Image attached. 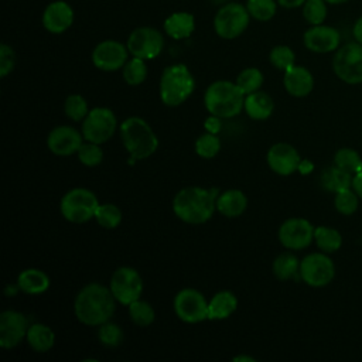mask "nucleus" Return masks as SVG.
Listing matches in <instances>:
<instances>
[{"instance_id":"nucleus-14","label":"nucleus","mask_w":362,"mask_h":362,"mask_svg":"<svg viewBox=\"0 0 362 362\" xmlns=\"http://www.w3.org/2000/svg\"><path fill=\"white\" fill-rule=\"evenodd\" d=\"M314 226L304 218L286 219L277 232L279 242L288 250H301L314 240Z\"/></svg>"},{"instance_id":"nucleus-37","label":"nucleus","mask_w":362,"mask_h":362,"mask_svg":"<svg viewBox=\"0 0 362 362\" xmlns=\"http://www.w3.org/2000/svg\"><path fill=\"white\" fill-rule=\"evenodd\" d=\"M246 8L252 18L257 21H269L276 14L277 3L274 0H247Z\"/></svg>"},{"instance_id":"nucleus-2","label":"nucleus","mask_w":362,"mask_h":362,"mask_svg":"<svg viewBox=\"0 0 362 362\" xmlns=\"http://www.w3.org/2000/svg\"><path fill=\"white\" fill-rule=\"evenodd\" d=\"M218 189L185 187L173 199V211L185 223L199 225L209 221L216 209Z\"/></svg>"},{"instance_id":"nucleus-46","label":"nucleus","mask_w":362,"mask_h":362,"mask_svg":"<svg viewBox=\"0 0 362 362\" xmlns=\"http://www.w3.org/2000/svg\"><path fill=\"white\" fill-rule=\"evenodd\" d=\"M352 189L356 192L359 199H362V170L352 177Z\"/></svg>"},{"instance_id":"nucleus-45","label":"nucleus","mask_w":362,"mask_h":362,"mask_svg":"<svg viewBox=\"0 0 362 362\" xmlns=\"http://www.w3.org/2000/svg\"><path fill=\"white\" fill-rule=\"evenodd\" d=\"M222 117L219 116H215V115H209L205 122H204V127L208 133H212V134H218L222 129V122H221Z\"/></svg>"},{"instance_id":"nucleus-9","label":"nucleus","mask_w":362,"mask_h":362,"mask_svg":"<svg viewBox=\"0 0 362 362\" xmlns=\"http://www.w3.org/2000/svg\"><path fill=\"white\" fill-rule=\"evenodd\" d=\"M335 276V264L324 252L307 255L300 262V279L310 287H325Z\"/></svg>"},{"instance_id":"nucleus-3","label":"nucleus","mask_w":362,"mask_h":362,"mask_svg":"<svg viewBox=\"0 0 362 362\" xmlns=\"http://www.w3.org/2000/svg\"><path fill=\"white\" fill-rule=\"evenodd\" d=\"M245 92L236 82L215 81L212 82L204 95V105L211 115L222 119H230L238 116L245 105Z\"/></svg>"},{"instance_id":"nucleus-49","label":"nucleus","mask_w":362,"mask_h":362,"mask_svg":"<svg viewBox=\"0 0 362 362\" xmlns=\"http://www.w3.org/2000/svg\"><path fill=\"white\" fill-rule=\"evenodd\" d=\"M18 291H21V290H20V286H18L17 283H14V284H7L6 288H4V294H6L7 297H14Z\"/></svg>"},{"instance_id":"nucleus-41","label":"nucleus","mask_w":362,"mask_h":362,"mask_svg":"<svg viewBox=\"0 0 362 362\" xmlns=\"http://www.w3.org/2000/svg\"><path fill=\"white\" fill-rule=\"evenodd\" d=\"M221 150V140L216 134L204 133L195 140V153L202 158H214Z\"/></svg>"},{"instance_id":"nucleus-31","label":"nucleus","mask_w":362,"mask_h":362,"mask_svg":"<svg viewBox=\"0 0 362 362\" xmlns=\"http://www.w3.org/2000/svg\"><path fill=\"white\" fill-rule=\"evenodd\" d=\"M334 165L354 175L362 170V157L351 147H341L334 154Z\"/></svg>"},{"instance_id":"nucleus-24","label":"nucleus","mask_w":362,"mask_h":362,"mask_svg":"<svg viewBox=\"0 0 362 362\" xmlns=\"http://www.w3.org/2000/svg\"><path fill=\"white\" fill-rule=\"evenodd\" d=\"M238 308V298L229 290L218 291L208 301V320L219 321L230 317Z\"/></svg>"},{"instance_id":"nucleus-13","label":"nucleus","mask_w":362,"mask_h":362,"mask_svg":"<svg viewBox=\"0 0 362 362\" xmlns=\"http://www.w3.org/2000/svg\"><path fill=\"white\" fill-rule=\"evenodd\" d=\"M126 45L133 57L153 59L161 54L164 38L161 33L153 27H139L130 33Z\"/></svg>"},{"instance_id":"nucleus-20","label":"nucleus","mask_w":362,"mask_h":362,"mask_svg":"<svg viewBox=\"0 0 362 362\" xmlns=\"http://www.w3.org/2000/svg\"><path fill=\"white\" fill-rule=\"evenodd\" d=\"M41 20L47 31L52 34H61L72 25L74 10L66 1L55 0L45 7Z\"/></svg>"},{"instance_id":"nucleus-23","label":"nucleus","mask_w":362,"mask_h":362,"mask_svg":"<svg viewBox=\"0 0 362 362\" xmlns=\"http://www.w3.org/2000/svg\"><path fill=\"white\" fill-rule=\"evenodd\" d=\"M243 109L250 119L266 120L272 116V113L274 110V102L269 93L256 90V92L246 95Z\"/></svg>"},{"instance_id":"nucleus-10","label":"nucleus","mask_w":362,"mask_h":362,"mask_svg":"<svg viewBox=\"0 0 362 362\" xmlns=\"http://www.w3.org/2000/svg\"><path fill=\"white\" fill-rule=\"evenodd\" d=\"M117 126L116 116L109 107H93L82 120L81 133L86 141L102 144L107 141Z\"/></svg>"},{"instance_id":"nucleus-26","label":"nucleus","mask_w":362,"mask_h":362,"mask_svg":"<svg viewBox=\"0 0 362 362\" xmlns=\"http://www.w3.org/2000/svg\"><path fill=\"white\" fill-rule=\"evenodd\" d=\"M17 284L20 290L30 296H38L48 290L49 277L40 269H25L17 276Z\"/></svg>"},{"instance_id":"nucleus-42","label":"nucleus","mask_w":362,"mask_h":362,"mask_svg":"<svg viewBox=\"0 0 362 362\" xmlns=\"http://www.w3.org/2000/svg\"><path fill=\"white\" fill-rule=\"evenodd\" d=\"M269 61L276 69L286 71L294 65L296 54L288 45H276L269 54Z\"/></svg>"},{"instance_id":"nucleus-33","label":"nucleus","mask_w":362,"mask_h":362,"mask_svg":"<svg viewBox=\"0 0 362 362\" xmlns=\"http://www.w3.org/2000/svg\"><path fill=\"white\" fill-rule=\"evenodd\" d=\"M127 307H129V317L133 324H136L137 327H148L150 324H153L156 318V313H154V308L150 305V303L139 298L132 304H129Z\"/></svg>"},{"instance_id":"nucleus-53","label":"nucleus","mask_w":362,"mask_h":362,"mask_svg":"<svg viewBox=\"0 0 362 362\" xmlns=\"http://www.w3.org/2000/svg\"><path fill=\"white\" fill-rule=\"evenodd\" d=\"M328 4H342V3H346L349 0H325Z\"/></svg>"},{"instance_id":"nucleus-35","label":"nucleus","mask_w":362,"mask_h":362,"mask_svg":"<svg viewBox=\"0 0 362 362\" xmlns=\"http://www.w3.org/2000/svg\"><path fill=\"white\" fill-rule=\"evenodd\" d=\"M334 206L341 215L349 216L356 212L359 206V197L352 189V187L341 189L334 195Z\"/></svg>"},{"instance_id":"nucleus-39","label":"nucleus","mask_w":362,"mask_h":362,"mask_svg":"<svg viewBox=\"0 0 362 362\" xmlns=\"http://www.w3.org/2000/svg\"><path fill=\"white\" fill-rule=\"evenodd\" d=\"M64 112L65 116L69 117L74 122H81L86 117V115L89 113V107H88V102L83 96L81 95H69L65 102H64Z\"/></svg>"},{"instance_id":"nucleus-48","label":"nucleus","mask_w":362,"mask_h":362,"mask_svg":"<svg viewBox=\"0 0 362 362\" xmlns=\"http://www.w3.org/2000/svg\"><path fill=\"white\" fill-rule=\"evenodd\" d=\"M277 3L284 8H297L301 7L305 3V0H277Z\"/></svg>"},{"instance_id":"nucleus-30","label":"nucleus","mask_w":362,"mask_h":362,"mask_svg":"<svg viewBox=\"0 0 362 362\" xmlns=\"http://www.w3.org/2000/svg\"><path fill=\"white\" fill-rule=\"evenodd\" d=\"M314 242L321 252L334 253L341 249L342 236L337 229L321 225L314 229Z\"/></svg>"},{"instance_id":"nucleus-15","label":"nucleus","mask_w":362,"mask_h":362,"mask_svg":"<svg viewBox=\"0 0 362 362\" xmlns=\"http://www.w3.org/2000/svg\"><path fill=\"white\" fill-rule=\"evenodd\" d=\"M129 49L127 45L122 44L116 40H105L99 42L92 51V62L93 65L106 72L117 71L124 66L127 62Z\"/></svg>"},{"instance_id":"nucleus-6","label":"nucleus","mask_w":362,"mask_h":362,"mask_svg":"<svg viewBox=\"0 0 362 362\" xmlns=\"http://www.w3.org/2000/svg\"><path fill=\"white\" fill-rule=\"evenodd\" d=\"M99 206L98 197L88 188H72L64 194L59 202L62 216L72 223H85L95 218Z\"/></svg>"},{"instance_id":"nucleus-18","label":"nucleus","mask_w":362,"mask_h":362,"mask_svg":"<svg viewBox=\"0 0 362 362\" xmlns=\"http://www.w3.org/2000/svg\"><path fill=\"white\" fill-rule=\"evenodd\" d=\"M266 161L273 173L286 177L298 170L301 157L294 146L280 141L267 150Z\"/></svg>"},{"instance_id":"nucleus-50","label":"nucleus","mask_w":362,"mask_h":362,"mask_svg":"<svg viewBox=\"0 0 362 362\" xmlns=\"http://www.w3.org/2000/svg\"><path fill=\"white\" fill-rule=\"evenodd\" d=\"M313 170V164L308 160H301L300 165H298V171L301 174H308Z\"/></svg>"},{"instance_id":"nucleus-28","label":"nucleus","mask_w":362,"mask_h":362,"mask_svg":"<svg viewBox=\"0 0 362 362\" xmlns=\"http://www.w3.org/2000/svg\"><path fill=\"white\" fill-rule=\"evenodd\" d=\"M272 270L276 279L281 281L291 280L297 276L300 277V260L296 255L290 252H283L273 260Z\"/></svg>"},{"instance_id":"nucleus-22","label":"nucleus","mask_w":362,"mask_h":362,"mask_svg":"<svg viewBox=\"0 0 362 362\" xmlns=\"http://www.w3.org/2000/svg\"><path fill=\"white\" fill-rule=\"evenodd\" d=\"M247 208V197L236 188L221 192L216 198V211L226 218H236Z\"/></svg>"},{"instance_id":"nucleus-19","label":"nucleus","mask_w":362,"mask_h":362,"mask_svg":"<svg viewBox=\"0 0 362 362\" xmlns=\"http://www.w3.org/2000/svg\"><path fill=\"white\" fill-rule=\"evenodd\" d=\"M82 143H83L82 133H79L75 127L66 126V124L54 127L47 137V146L49 151L61 157L78 153Z\"/></svg>"},{"instance_id":"nucleus-11","label":"nucleus","mask_w":362,"mask_h":362,"mask_svg":"<svg viewBox=\"0 0 362 362\" xmlns=\"http://www.w3.org/2000/svg\"><path fill=\"white\" fill-rule=\"evenodd\" d=\"M109 288L119 304L129 305L140 298L143 293V280L134 267L122 266L113 272Z\"/></svg>"},{"instance_id":"nucleus-38","label":"nucleus","mask_w":362,"mask_h":362,"mask_svg":"<svg viewBox=\"0 0 362 362\" xmlns=\"http://www.w3.org/2000/svg\"><path fill=\"white\" fill-rule=\"evenodd\" d=\"M98 339L105 346L116 348L123 342L124 334L117 324L106 321L98 328Z\"/></svg>"},{"instance_id":"nucleus-52","label":"nucleus","mask_w":362,"mask_h":362,"mask_svg":"<svg viewBox=\"0 0 362 362\" xmlns=\"http://www.w3.org/2000/svg\"><path fill=\"white\" fill-rule=\"evenodd\" d=\"M212 4H216V6H223L226 3H229V0H209Z\"/></svg>"},{"instance_id":"nucleus-12","label":"nucleus","mask_w":362,"mask_h":362,"mask_svg":"<svg viewBox=\"0 0 362 362\" xmlns=\"http://www.w3.org/2000/svg\"><path fill=\"white\" fill-rule=\"evenodd\" d=\"M175 315L188 324L208 320V300L195 288H182L174 297Z\"/></svg>"},{"instance_id":"nucleus-4","label":"nucleus","mask_w":362,"mask_h":362,"mask_svg":"<svg viewBox=\"0 0 362 362\" xmlns=\"http://www.w3.org/2000/svg\"><path fill=\"white\" fill-rule=\"evenodd\" d=\"M119 132L123 146L136 161L151 157L158 148V139L154 130L141 117H127L120 123Z\"/></svg>"},{"instance_id":"nucleus-44","label":"nucleus","mask_w":362,"mask_h":362,"mask_svg":"<svg viewBox=\"0 0 362 362\" xmlns=\"http://www.w3.org/2000/svg\"><path fill=\"white\" fill-rule=\"evenodd\" d=\"M16 65V54L14 49L7 45V44H1L0 45V76L4 78L7 76Z\"/></svg>"},{"instance_id":"nucleus-25","label":"nucleus","mask_w":362,"mask_h":362,"mask_svg":"<svg viewBox=\"0 0 362 362\" xmlns=\"http://www.w3.org/2000/svg\"><path fill=\"white\" fill-rule=\"evenodd\" d=\"M195 30V18L188 11H175L164 20V31L174 40L188 38Z\"/></svg>"},{"instance_id":"nucleus-32","label":"nucleus","mask_w":362,"mask_h":362,"mask_svg":"<svg viewBox=\"0 0 362 362\" xmlns=\"http://www.w3.org/2000/svg\"><path fill=\"white\" fill-rule=\"evenodd\" d=\"M122 74H123L124 82L132 85V86H137V85L143 83L147 78L146 59H141V58H137V57H133L132 59H127V62L122 68Z\"/></svg>"},{"instance_id":"nucleus-16","label":"nucleus","mask_w":362,"mask_h":362,"mask_svg":"<svg viewBox=\"0 0 362 362\" xmlns=\"http://www.w3.org/2000/svg\"><path fill=\"white\" fill-rule=\"evenodd\" d=\"M27 317L16 310H4L0 314V345L4 349L17 346L28 331Z\"/></svg>"},{"instance_id":"nucleus-43","label":"nucleus","mask_w":362,"mask_h":362,"mask_svg":"<svg viewBox=\"0 0 362 362\" xmlns=\"http://www.w3.org/2000/svg\"><path fill=\"white\" fill-rule=\"evenodd\" d=\"M78 160L86 167H96L103 160V151L98 143L86 141L78 150Z\"/></svg>"},{"instance_id":"nucleus-27","label":"nucleus","mask_w":362,"mask_h":362,"mask_svg":"<svg viewBox=\"0 0 362 362\" xmlns=\"http://www.w3.org/2000/svg\"><path fill=\"white\" fill-rule=\"evenodd\" d=\"M25 339L33 351L48 352L55 344V334L48 325L41 322H34V324H30Z\"/></svg>"},{"instance_id":"nucleus-47","label":"nucleus","mask_w":362,"mask_h":362,"mask_svg":"<svg viewBox=\"0 0 362 362\" xmlns=\"http://www.w3.org/2000/svg\"><path fill=\"white\" fill-rule=\"evenodd\" d=\"M352 34H354L355 41L362 44V16L355 21L354 28H352Z\"/></svg>"},{"instance_id":"nucleus-36","label":"nucleus","mask_w":362,"mask_h":362,"mask_svg":"<svg viewBox=\"0 0 362 362\" xmlns=\"http://www.w3.org/2000/svg\"><path fill=\"white\" fill-rule=\"evenodd\" d=\"M235 82L245 92V95H249V93L260 89V86L263 85V74L260 69H257L255 66L245 68L243 71L239 72Z\"/></svg>"},{"instance_id":"nucleus-8","label":"nucleus","mask_w":362,"mask_h":362,"mask_svg":"<svg viewBox=\"0 0 362 362\" xmlns=\"http://www.w3.org/2000/svg\"><path fill=\"white\" fill-rule=\"evenodd\" d=\"M250 14L240 3H226L221 6L214 18L215 33L225 40L239 37L249 25Z\"/></svg>"},{"instance_id":"nucleus-21","label":"nucleus","mask_w":362,"mask_h":362,"mask_svg":"<svg viewBox=\"0 0 362 362\" xmlns=\"http://www.w3.org/2000/svg\"><path fill=\"white\" fill-rule=\"evenodd\" d=\"M283 85L288 95L294 98H304L310 95L314 88V76L305 66L294 64L284 71Z\"/></svg>"},{"instance_id":"nucleus-7","label":"nucleus","mask_w":362,"mask_h":362,"mask_svg":"<svg viewBox=\"0 0 362 362\" xmlns=\"http://www.w3.org/2000/svg\"><path fill=\"white\" fill-rule=\"evenodd\" d=\"M332 71L348 85L362 83V44L354 41L339 47L332 58Z\"/></svg>"},{"instance_id":"nucleus-51","label":"nucleus","mask_w":362,"mask_h":362,"mask_svg":"<svg viewBox=\"0 0 362 362\" xmlns=\"http://www.w3.org/2000/svg\"><path fill=\"white\" fill-rule=\"evenodd\" d=\"M233 361H235V362H255L256 359L252 358V356H249V355H238V356L233 358Z\"/></svg>"},{"instance_id":"nucleus-29","label":"nucleus","mask_w":362,"mask_h":362,"mask_svg":"<svg viewBox=\"0 0 362 362\" xmlns=\"http://www.w3.org/2000/svg\"><path fill=\"white\" fill-rule=\"evenodd\" d=\"M352 174L341 170L337 165L328 167L321 174V185L328 192H338L345 188L352 187Z\"/></svg>"},{"instance_id":"nucleus-40","label":"nucleus","mask_w":362,"mask_h":362,"mask_svg":"<svg viewBox=\"0 0 362 362\" xmlns=\"http://www.w3.org/2000/svg\"><path fill=\"white\" fill-rule=\"evenodd\" d=\"M327 4L328 3L325 0H305V3L303 4L304 20L311 25L322 24L328 13Z\"/></svg>"},{"instance_id":"nucleus-17","label":"nucleus","mask_w":362,"mask_h":362,"mask_svg":"<svg viewBox=\"0 0 362 362\" xmlns=\"http://www.w3.org/2000/svg\"><path fill=\"white\" fill-rule=\"evenodd\" d=\"M305 48L315 54H328L337 51L341 44V34L337 28L325 24L311 25L303 35Z\"/></svg>"},{"instance_id":"nucleus-5","label":"nucleus","mask_w":362,"mask_h":362,"mask_svg":"<svg viewBox=\"0 0 362 362\" xmlns=\"http://www.w3.org/2000/svg\"><path fill=\"white\" fill-rule=\"evenodd\" d=\"M195 79L184 64L167 66L160 78L158 92L164 105L175 107L182 105L194 92Z\"/></svg>"},{"instance_id":"nucleus-34","label":"nucleus","mask_w":362,"mask_h":362,"mask_svg":"<svg viewBox=\"0 0 362 362\" xmlns=\"http://www.w3.org/2000/svg\"><path fill=\"white\" fill-rule=\"evenodd\" d=\"M122 211L115 204H99L95 212L96 222L105 229H115L122 222Z\"/></svg>"},{"instance_id":"nucleus-1","label":"nucleus","mask_w":362,"mask_h":362,"mask_svg":"<svg viewBox=\"0 0 362 362\" xmlns=\"http://www.w3.org/2000/svg\"><path fill=\"white\" fill-rule=\"evenodd\" d=\"M116 298L109 287L100 283L83 286L75 297V317L85 325L99 327L110 321L116 310Z\"/></svg>"}]
</instances>
